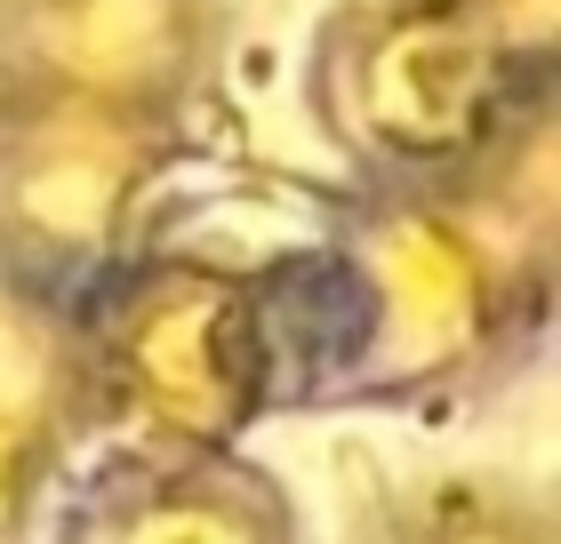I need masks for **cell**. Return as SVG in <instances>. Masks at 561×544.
Segmentation results:
<instances>
[{
  "instance_id": "1",
  "label": "cell",
  "mask_w": 561,
  "mask_h": 544,
  "mask_svg": "<svg viewBox=\"0 0 561 544\" xmlns=\"http://www.w3.org/2000/svg\"><path fill=\"white\" fill-rule=\"evenodd\" d=\"M538 89L546 40L497 0H337L305 57L321 137L401 185L497 161L538 113Z\"/></svg>"
},
{
  "instance_id": "2",
  "label": "cell",
  "mask_w": 561,
  "mask_h": 544,
  "mask_svg": "<svg viewBox=\"0 0 561 544\" xmlns=\"http://www.w3.org/2000/svg\"><path fill=\"white\" fill-rule=\"evenodd\" d=\"M81 408H113L145 440L241 449L273 417V369L249 273L201 256H113L65 304Z\"/></svg>"
},
{
  "instance_id": "3",
  "label": "cell",
  "mask_w": 561,
  "mask_h": 544,
  "mask_svg": "<svg viewBox=\"0 0 561 544\" xmlns=\"http://www.w3.org/2000/svg\"><path fill=\"white\" fill-rule=\"evenodd\" d=\"M345 265L362 297L353 401H425L457 384L505 328V265L442 200L393 193L345 217Z\"/></svg>"
},
{
  "instance_id": "4",
  "label": "cell",
  "mask_w": 561,
  "mask_h": 544,
  "mask_svg": "<svg viewBox=\"0 0 561 544\" xmlns=\"http://www.w3.org/2000/svg\"><path fill=\"white\" fill-rule=\"evenodd\" d=\"M169 137L113 113L0 105V289L65 313L121 256Z\"/></svg>"
},
{
  "instance_id": "5",
  "label": "cell",
  "mask_w": 561,
  "mask_h": 544,
  "mask_svg": "<svg viewBox=\"0 0 561 544\" xmlns=\"http://www.w3.org/2000/svg\"><path fill=\"white\" fill-rule=\"evenodd\" d=\"M217 57V0H0V105L176 128Z\"/></svg>"
},
{
  "instance_id": "6",
  "label": "cell",
  "mask_w": 561,
  "mask_h": 544,
  "mask_svg": "<svg viewBox=\"0 0 561 544\" xmlns=\"http://www.w3.org/2000/svg\"><path fill=\"white\" fill-rule=\"evenodd\" d=\"M65 544H289V497L241 449L145 440L105 464Z\"/></svg>"
},
{
  "instance_id": "7",
  "label": "cell",
  "mask_w": 561,
  "mask_h": 544,
  "mask_svg": "<svg viewBox=\"0 0 561 544\" xmlns=\"http://www.w3.org/2000/svg\"><path fill=\"white\" fill-rule=\"evenodd\" d=\"M72 408H81V377H72L65 313L0 289V544H16V529L33 521Z\"/></svg>"
},
{
  "instance_id": "8",
  "label": "cell",
  "mask_w": 561,
  "mask_h": 544,
  "mask_svg": "<svg viewBox=\"0 0 561 544\" xmlns=\"http://www.w3.org/2000/svg\"><path fill=\"white\" fill-rule=\"evenodd\" d=\"M401 544H546V536L529 529L522 512H505V505H442L417 536H401Z\"/></svg>"
},
{
  "instance_id": "9",
  "label": "cell",
  "mask_w": 561,
  "mask_h": 544,
  "mask_svg": "<svg viewBox=\"0 0 561 544\" xmlns=\"http://www.w3.org/2000/svg\"><path fill=\"white\" fill-rule=\"evenodd\" d=\"M497 9L514 16V24H522L529 40H546V16H553V0H497Z\"/></svg>"
}]
</instances>
